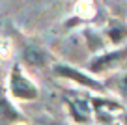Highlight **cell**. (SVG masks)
I'll return each mask as SVG.
<instances>
[{
	"label": "cell",
	"instance_id": "6da1fadb",
	"mask_svg": "<svg viewBox=\"0 0 127 125\" xmlns=\"http://www.w3.org/2000/svg\"><path fill=\"white\" fill-rule=\"evenodd\" d=\"M9 94L21 101H34V99H37V94H39L37 88L34 86V82L23 73L19 63H15L9 73Z\"/></svg>",
	"mask_w": 127,
	"mask_h": 125
},
{
	"label": "cell",
	"instance_id": "7a4b0ae2",
	"mask_svg": "<svg viewBox=\"0 0 127 125\" xmlns=\"http://www.w3.org/2000/svg\"><path fill=\"white\" fill-rule=\"evenodd\" d=\"M54 73L58 75V77H62V78H69V80L77 82L79 86H84V88H88V90H97V92L105 90V86L99 80L92 78L90 75L80 73L79 69H75V67H71V65H62V63H58V65H54Z\"/></svg>",
	"mask_w": 127,
	"mask_h": 125
},
{
	"label": "cell",
	"instance_id": "3957f363",
	"mask_svg": "<svg viewBox=\"0 0 127 125\" xmlns=\"http://www.w3.org/2000/svg\"><path fill=\"white\" fill-rule=\"evenodd\" d=\"M125 58H127V47L118 49V51H114V52H107V54H103V56H97V58L90 63V71H94V73L107 71V69H110V67L122 63Z\"/></svg>",
	"mask_w": 127,
	"mask_h": 125
},
{
	"label": "cell",
	"instance_id": "277c9868",
	"mask_svg": "<svg viewBox=\"0 0 127 125\" xmlns=\"http://www.w3.org/2000/svg\"><path fill=\"white\" fill-rule=\"evenodd\" d=\"M65 101H67L69 112H71V116H73L75 121H79V123H86V121H90L92 108H90V105H86L84 99H65Z\"/></svg>",
	"mask_w": 127,
	"mask_h": 125
},
{
	"label": "cell",
	"instance_id": "5b68a950",
	"mask_svg": "<svg viewBox=\"0 0 127 125\" xmlns=\"http://www.w3.org/2000/svg\"><path fill=\"white\" fill-rule=\"evenodd\" d=\"M23 60L24 63H28L32 67H43L47 63V54L36 45H26L23 49Z\"/></svg>",
	"mask_w": 127,
	"mask_h": 125
},
{
	"label": "cell",
	"instance_id": "8992f818",
	"mask_svg": "<svg viewBox=\"0 0 127 125\" xmlns=\"http://www.w3.org/2000/svg\"><path fill=\"white\" fill-rule=\"evenodd\" d=\"M0 114L6 120H19V112L11 106V103H8V99H0Z\"/></svg>",
	"mask_w": 127,
	"mask_h": 125
},
{
	"label": "cell",
	"instance_id": "52a82bcc",
	"mask_svg": "<svg viewBox=\"0 0 127 125\" xmlns=\"http://www.w3.org/2000/svg\"><path fill=\"white\" fill-rule=\"evenodd\" d=\"M127 34V30H123V28H112L110 30V37H112V41H122V37Z\"/></svg>",
	"mask_w": 127,
	"mask_h": 125
},
{
	"label": "cell",
	"instance_id": "ba28073f",
	"mask_svg": "<svg viewBox=\"0 0 127 125\" xmlns=\"http://www.w3.org/2000/svg\"><path fill=\"white\" fill-rule=\"evenodd\" d=\"M120 90H123V94L127 95V75L122 78V80H120Z\"/></svg>",
	"mask_w": 127,
	"mask_h": 125
},
{
	"label": "cell",
	"instance_id": "9c48e42d",
	"mask_svg": "<svg viewBox=\"0 0 127 125\" xmlns=\"http://www.w3.org/2000/svg\"><path fill=\"white\" fill-rule=\"evenodd\" d=\"M47 125H64V123H47Z\"/></svg>",
	"mask_w": 127,
	"mask_h": 125
},
{
	"label": "cell",
	"instance_id": "30bf717a",
	"mask_svg": "<svg viewBox=\"0 0 127 125\" xmlns=\"http://www.w3.org/2000/svg\"><path fill=\"white\" fill-rule=\"evenodd\" d=\"M125 125H127V116H125Z\"/></svg>",
	"mask_w": 127,
	"mask_h": 125
}]
</instances>
